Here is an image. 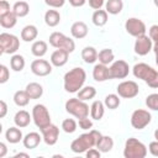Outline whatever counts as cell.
<instances>
[{"label": "cell", "mask_w": 158, "mask_h": 158, "mask_svg": "<svg viewBox=\"0 0 158 158\" xmlns=\"http://www.w3.org/2000/svg\"><path fill=\"white\" fill-rule=\"evenodd\" d=\"M25 90L28 94V96H30L31 100H37V99H40L43 95V88H42V85L38 84V83H35V81L28 83L26 85V89Z\"/></svg>", "instance_id": "obj_24"}, {"label": "cell", "mask_w": 158, "mask_h": 158, "mask_svg": "<svg viewBox=\"0 0 158 158\" xmlns=\"http://www.w3.org/2000/svg\"><path fill=\"white\" fill-rule=\"evenodd\" d=\"M100 156H101V152L98 149V148H90V149H88L86 151V157L88 158H100Z\"/></svg>", "instance_id": "obj_46"}, {"label": "cell", "mask_w": 158, "mask_h": 158, "mask_svg": "<svg viewBox=\"0 0 158 158\" xmlns=\"http://www.w3.org/2000/svg\"><path fill=\"white\" fill-rule=\"evenodd\" d=\"M38 36V30L35 25H26L21 30V40L23 42H32Z\"/></svg>", "instance_id": "obj_23"}, {"label": "cell", "mask_w": 158, "mask_h": 158, "mask_svg": "<svg viewBox=\"0 0 158 158\" xmlns=\"http://www.w3.org/2000/svg\"><path fill=\"white\" fill-rule=\"evenodd\" d=\"M47 49H48L47 43L44 41H41V40L35 41L31 46V53L37 58H42L47 53Z\"/></svg>", "instance_id": "obj_29"}, {"label": "cell", "mask_w": 158, "mask_h": 158, "mask_svg": "<svg viewBox=\"0 0 158 158\" xmlns=\"http://www.w3.org/2000/svg\"><path fill=\"white\" fill-rule=\"evenodd\" d=\"M6 152H7L6 144L4 142H0V158H4L6 156Z\"/></svg>", "instance_id": "obj_50"}, {"label": "cell", "mask_w": 158, "mask_h": 158, "mask_svg": "<svg viewBox=\"0 0 158 158\" xmlns=\"http://www.w3.org/2000/svg\"><path fill=\"white\" fill-rule=\"evenodd\" d=\"M146 105L149 110L158 111V93H152L146 98Z\"/></svg>", "instance_id": "obj_39"}, {"label": "cell", "mask_w": 158, "mask_h": 158, "mask_svg": "<svg viewBox=\"0 0 158 158\" xmlns=\"http://www.w3.org/2000/svg\"><path fill=\"white\" fill-rule=\"evenodd\" d=\"M153 4L156 5V7H158V0H153Z\"/></svg>", "instance_id": "obj_54"}, {"label": "cell", "mask_w": 158, "mask_h": 158, "mask_svg": "<svg viewBox=\"0 0 158 158\" xmlns=\"http://www.w3.org/2000/svg\"><path fill=\"white\" fill-rule=\"evenodd\" d=\"M114 147V139L110 136H101L100 141L96 144V148L101 152V153H106L110 152Z\"/></svg>", "instance_id": "obj_33"}, {"label": "cell", "mask_w": 158, "mask_h": 158, "mask_svg": "<svg viewBox=\"0 0 158 158\" xmlns=\"http://www.w3.org/2000/svg\"><path fill=\"white\" fill-rule=\"evenodd\" d=\"M152 49H153V41L151 40L149 36L143 35V36L136 37L135 46H133V51H135L136 54H138V56H146Z\"/></svg>", "instance_id": "obj_13"}, {"label": "cell", "mask_w": 158, "mask_h": 158, "mask_svg": "<svg viewBox=\"0 0 158 158\" xmlns=\"http://www.w3.org/2000/svg\"><path fill=\"white\" fill-rule=\"evenodd\" d=\"M98 51L91 47V46H86L81 49V59L86 63V64H93L98 60Z\"/></svg>", "instance_id": "obj_25"}, {"label": "cell", "mask_w": 158, "mask_h": 158, "mask_svg": "<svg viewBox=\"0 0 158 158\" xmlns=\"http://www.w3.org/2000/svg\"><path fill=\"white\" fill-rule=\"evenodd\" d=\"M101 136L102 135L96 130H91L86 133H83L79 137H77L74 141H72L70 149L74 153H84L88 149H90L93 147H96Z\"/></svg>", "instance_id": "obj_2"}, {"label": "cell", "mask_w": 158, "mask_h": 158, "mask_svg": "<svg viewBox=\"0 0 158 158\" xmlns=\"http://www.w3.org/2000/svg\"><path fill=\"white\" fill-rule=\"evenodd\" d=\"M125 30L132 37L143 36V35H146V31H147L144 22L142 20L137 19V17H130V19H127L126 22H125Z\"/></svg>", "instance_id": "obj_11"}, {"label": "cell", "mask_w": 158, "mask_h": 158, "mask_svg": "<svg viewBox=\"0 0 158 158\" xmlns=\"http://www.w3.org/2000/svg\"><path fill=\"white\" fill-rule=\"evenodd\" d=\"M40 131L42 133V138H43L46 144L54 146L57 143L58 137H59V128H58V126L51 123V125L46 126L44 128H41Z\"/></svg>", "instance_id": "obj_15"}, {"label": "cell", "mask_w": 158, "mask_h": 158, "mask_svg": "<svg viewBox=\"0 0 158 158\" xmlns=\"http://www.w3.org/2000/svg\"><path fill=\"white\" fill-rule=\"evenodd\" d=\"M104 114H105V104L100 100L93 101V104L90 106V117L93 120L100 121L104 117Z\"/></svg>", "instance_id": "obj_21"}, {"label": "cell", "mask_w": 158, "mask_h": 158, "mask_svg": "<svg viewBox=\"0 0 158 158\" xmlns=\"http://www.w3.org/2000/svg\"><path fill=\"white\" fill-rule=\"evenodd\" d=\"M86 80V73L81 67H75L67 72L63 78V86L67 93L74 94L78 93Z\"/></svg>", "instance_id": "obj_1"}, {"label": "cell", "mask_w": 158, "mask_h": 158, "mask_svg": "<svg viewBox=\"0 0 158 158\" xmlns=\"http://www.w3.org/2000/svg\"><path fill=\"white\" fill-rule=\"evenodd\" d=\"M132 73L137 79L143 80L149 88L158 89V70L147 63H136L132 68Z\"/></svg>", "instance_id": "obj_3"}, {"label": "cell", "mask_w": 158, "mask_h": 158, "mask_svg": "<svg viewBox=\"0 0 158 158\" xmlns=\"http://www.w3.org/2000/svg\"><path fill=\"white\" fill-rule=\"evenodd\" d=\"M32 120L35 122V125L41 130L44 128L46 126L51 125V115L48 109L46 107V105L43 104H36L32 109Z\"/></svg>", "instance_id": "obj_8"}, {"label": "cell", "mask_w": 158, "mask_h": 158, "mask_svg": "<svg viewBox=\"0 0 158 158\" xmlns=\"http://www.w3.org/2000/svg\"><path fill=\"white\" fill-rule=\"evenodd\" d=\"M156 64L158 65V56H156Z\"/></svg>", "instance_id": "obj_55"}, {"label": "cell", "mask_w": 158, "mask_h": 158, "mask_svg": "<svg viewBox=\"0 0 158 158\" xmlns=\"http://www.w3.org/2000/svg\"><path fill=\"white\" fill-rule=\"evenodd\" d=\"M78 123H79V127H80L81 130H89V128L93 127V121H91V118H89L88 116L79 118Z\"/></svg>", "instance_id": "obj_41"}, {"label": "cell", "mask_w": 158, "mask_h": 158, "mask_svg": "<svg viewBox=\"0 0 158 158\" xmlns=\"http://www.w3.org/2000/svg\"><path fill=\"white\" fill-rule=\"evenodd\" d=\"M93 78L95 81L98 83H102L106 80H110V72H109V67L105 64H95L93 68Z\"/></svg>", "instance_id": "obj_16"}, {"label": "cell", "mask_w": 158, "mask_h": 158, "mask_svg": "<svg viewBox=\"0 0 158 158\" xmlns=\"http://www.w3.org/2000/svg\"><path fill=\"white\" fill-rule=\"evenodd\" d=\"M19 157H25V158H28L30 156H28L27 153H17V154H15V156H14V158H19Z\"/></svg>", "instance_id": "obj_51"}, {"label": "cell", "mask_w": 158, "mask_h": 158, "mask_svg": "<svg viewBox=\"0 0 158 158\" xmlns=\"http://www.w3.org/2000/svg\"><path fill=\"white\" fill-rule=\"evenodd\" d=\"M17 22V16L11 10L4 15H0V25L4 28H12Z\"/></svg>", "instance_id": "obj_26"}, {"label": "cell", "mask_w": 158, "mask_h": 158, "mask_svg": "<svg viewBox=\"0 0 158 158\" xmlns=\"http://www.w3.org/2000/svg\"><path fill=\"white\" fill-rule=\"evenodd\" d=\"M104 104H105V107H107L110 110L117 109L120 106V104H121L118 94H109V95H106L105 99H104Z\"/></svg>", "instance_id": "obj_37"}, {"label": "cell", "mask_w": 158, "mask_h": 158, "mask_svg": "<svg viewBox=\"0 0 158 158\" xmlns=\"http://www.w3.org/2000/svg\"><path fill=\"white\" fill-rule=\"evenodd\" d=\"M123 9L122 0H107L105 2V10L110 15H118Z\"/></svg>", "instance_id": "obj_30"}, {"label": "cell", "mask_w": 158, "mask_h": 158, "mask_svg": "<svg viewBox=\"0 0 158 158\" xmlns=\"http://www.w3.org/2000/svg\"><path fill=\"white\" fill-rule=\"evenodd\" d=\"M30 96L28 94L26 93V90H17L15 94H14V102L20 106V107H23L26 106L28 102H30Z\"/></svg>", "instance_id": "obj_36"}, {"label": "cell", "mask_w": 158, "mask_h": 158, "mask_svg": "<svg viewBox=\"0 0 158 158\" xmlns=\"http://www.w3.org/2000/svg\"><path fill=\"white\" fill-rule=\"evenodd\" d=\"M5 138L7 142L12 143V144H16L19 143L20 141L23 139V135H22V131L20 130V127L15 126V127H9L5 132Z\"/></svg>", "instance_id": "obj_22"}, {"label": "cell", "mask_w": 158, "mask_h": 158, "mask_svg": "<svg viewBox=\"0 0 158 158\" xmlns=\"http://www.w3.org/2000/svg\"><path fill=\"white\" fill-rule=\"evenodd\" d=\"M12 11L15 12V15L17 17H25L28 15L30 12V5L25 1V0H20V1H16L12 6Z\"/></svg>", "instance_id": "obj_31"}, {"label": "cell", "mask_w": 158, "mask_h": 158, "mask_svg": "<svg viewBox=\"0 0 158 158\" xmlns=\"http://www.w3.org/2000/svg\"><path fill=\"white\" fill-rule=\"evenodd\" d=\"M31 72L37 77H47L52 73V63L46 59H35L31 63Z\"/></svg>", "instance_id": "obj_14"}, {"label": "cell", "mask_w": 158, "mask_h": 158, "mask_svg": "<svg viewBox=\"0 0 158 158\" xmlns=\"http://www.w3.org/2000/svg\"><path fill=\"white\" fill-rule=\"evenodd\" d=\"M154 138H156V139L158 141V128H157V130L154 131Z\"/></svg>", "instance_id": "obj_53"}, {"label": "cell", "mask_w": 158, "mask_h": 158, "mask_svg": "<svg viewBox=\"0 0 158 158\" xmlns=\"http://www.w3.org/2000/svg\"><path fill=\"white\" fill-rule=\"evenodd\" d=\"M148 151H149V153H151L152 156L158 157V141H157V139L153 141V142H151V143L148 144Z\"/></svg>", "instance_id": "obj_45"}, {"label": "cell", "mask_w": 158, "mask_h": 158, "mask_svg": "<svg viewBox=\"0 0 158 158\" xmlns=\"http://www.w3.org/2000/svg\"><path fill=\"white\" fill-rule=\"evenodd\" d=\"M152 51L154 52L156 56H158V43H153V49Z\"/></svg>", "instance_id": "obj_52"}, {"label": "cell", "mask_w": 158, "mask_h": 158, "mask_svg": "<svg viewBox=\"0 0 158 158\" xmlns=\"http://www.w3.org/2000/svg\"><path fill=\"white\" fill-rule=\"evenodd\" d=\"M116 91L118 94L120 98H123V99H132L135 96L138 95L139 93V86L136 81L133 80H123L121 81L117 88H116Z\"/></svg>", "instance_id": "obj_10"}, {"label": "cell", "mask_w": 158, "mask_h": 158, "mask_svg": "<svg viewBox=\"0 0 158 158\" xmlns=\"http://www.w3.org/2000/svg\"><path fill=\"white\" fill-rule=\"evenodd\" d=\"M49 44L54 48H60L67 51L68 53L74 52L75 49V43L72 38H69L68 36H65L62 32H52L49 35Z\"/></svg>", "instance_id": "obj_7"}, {"label": "cell", "mask_w": 158, "mask_h": 158, "mask_svg": "<svg viewBox=\"0 0 158 158\" xmlns=\"http://www.w3.org/2000/svg\"><path fill=\"white\" fill-rule=\"evenodd\" d=\"M20 48V40L17 36L7 32L0 33V52L1 54H15Z\"/></svg>", "instance_id": "obj_6"}, {"label": "cell", "mask_w": 158, "mask_h": 158, "mask_svg": "<svg viewBox=\"0 0 158 158\" xmlns=\"http://www.w3.org/2000/svg\"><path fill=\"white\" fill-rule=\"evenodd\" d=\"M31 120H32V115H30V112H27L26 110H20L14 116V122L20 128L27 127L30 125Z\"/></svg>", "instance_id": "obj_20"}, {"label": "cell", "mask_w": 158, "mask_h": 158, "mask_svg": "<svg viewBox=\"0 0 158 158\" xmlns=\"http://www.w3.org/2000/svg\"><path fill=\"white\" fill-rule=\"evenodd\" d=\"M148 36L153 41V43H158V25H152L148 30Z\"/></svg>", "instance_id": "obj_42"}, {"label": "cell", "mask_w": 158, "mask_h": 158, "mask_svg": "<svg viewBox=\"0 0 158 158\" xmlns=\"http://www.w3.org/2000/svg\"><path fill=\"white\" fill-rule=\"evenodd\" d=\"M88 2H89V6H90L91 9H94V10H100V9L104 6L105 0H88Z\"/></svg>", "instance_id": "obj_44"}, {"label": "cell", "mask_w": 158, "mask_h": 158, "mask_svg": "<svg viewBox=\"0 0 158 158\" xmlns=\"http://www.w3.org/2000/svg\"><path fill=\"white\" fill-rule=\"evenodd\" d=\"M46 5H48L49 7L53 9H59L65 4V0H44Z\"/></svg>", "instance_id": "obj_43"}, {"label": "cell", "mask_w": 158, "mask_h": 158, "mask_svg": "<svg viewBox=\"0 0 158 158\" xmlns=\"http://www.w3.org/2000/svg\"><path fill=\"white\" fill-rule=\"evenodd\" d=\"M44 22L49 27H56L60 22V14L57 10H47L44 12Z\"/></svg>", "instance_id": "obj_27"}, {"label": "cell", "mask_w": 158, "mask_h": 158, "mask_svg": "<svg viewBox=\"0 0 158 158\" xmlns=\"http://www.w3.org/2000/svg\"><path fill=\"white\" fill-rule=\"evenodd\" d=\"M68 1L73 7H80L86 2V0H68Z\"/></svg>", "instance_id": "obj_49"}, {"label": "cell", "mask_w": 158, "mask_h": 158, "mask_svg": "<svg viewBox=\"0 0 158 158\" xmlns=\"http://www.w3.org/2000/svg\"><path fill=\"white\" fill-rule=\"evenodd\" d=\"M77 94H78L77 98H79L80 100L86 101V100H91V99L95 98V95H96V89H95L94 86H91V85H86V86H83Z\"/></svg>", "instance_id": "obj_32"}, {"label": "cell", "mask_w": 158, "mask_h": 158, "mask_svg": "<svg viewBox=\"0 0 158 158\" xmlns=\"http://www.w3.org/2000/svg\"><path fill=\"white\" fill-rule=\"evenodd\" d=\"M77 127H78V123L73 118H65L62 122V130L65 133H73V132H75L77 131Z\"/></svg>", "instance_id": "obj_38"}, {"label": "cell", "mask_w": 158, "mask_h": 158, "mask_svg": "<svg viewBox=\"0 0 158 158\" xmlns=\"http://www.w3.org/2000/svg\"><path fill=\"white\" fill-rule=\"evenodd\" d=\"M147 156V147L143 142L135 137H130L125 142L123 157L125 158H144Z\"/></svg>", "instance_id": "obj_4"}, {"label": "cell", "mask_w": 158, "mask_h": 158, "mask_svg": "<svg viewBox=\"0 0 158 158\" xmlns=\"http://www.w3.org/2000/svg\"><path fill=\"white\" fill-rule=\"evenodd\" d=\"M42 139L43 138L40 136L38 132H30L26 136H23L22 143H23V147L25 148H27V149H35L41 143Z\"/></svg>", "instance_id": "obj_19"}, {"label": "cell", "mask_w": 158, "mask_h": 158, "mask_svg": "<svg viewBox=\"0 0 158 158\" xmlns=\"http://www.w3.org/2000/svg\"><path fill=\"white\" fill-rule=\"evenodd\" d=\"M109 72L110 79H125L130 73V65L126 60L117 59L109 67Z\"/></svg>", "instance_id": "obj_12"}, {"label": "cell", "mask_w": 158, "mask_h": 158, "mask_svg": "<svg viewBox=\"0 0 158 158\" xmlns=\"http://www.w3.org/2000/svg\"><path fill=\"white\" fill-rule=\"evenodd\" d=\"M68 58H69V53L64 49H60V48H57L52 54H51V63L53 67H63L67 62H68Z\"/></svg>", "instance_id": "obj_17"}, {"label": "cell", "mask_w": 158, "mask_h": 158, "mask_svg": "<svg viewBox=\"0 0 158 158\" xmlns=\"http://www.w3.org/2000/svg\"><path fill=\"white\" fill-rule=\"evenodd\" d=\"M152 121V115L148 110L137 109L131 115V125L136 130H143L147 127Z\"/></svg>", "instance_id": "obj_9"}, {"label": "cell", "mask_w": 158, "mask_h": 158, "mask_svg": "<svg viewBox=\"0 0 158 158\" xmlns=\"http://www.w3.org/2000/svg\"><path fill=\"white\" fill-rule=\"evenodd\" d=\"M7 112V105L4 100H0V118H4Z\"/></svg>", "instance_id": "obj_48"}, {"label": "cell", "mask_w": 158, "mask_h": 158, "mask_svg": "<svg viewBox=\"0 0 158 158\" xmlns=\"http://www.w3.org/2000/svg\"><path fill=\"white\" fill-rule=\"evenodd\" d=\"M9 78H10V72H9L7 67L4 65V64H1L0 65V83L1 84H5L9 80Z\"/></svg>", "instance_id": "obj_40"}, {"label": "cell", "mask_w": 158, "mask_h": 158, "mask_svg": "<svg viewBox=\"0 0 158 158\" xmlns=\"http://www.w3.org/2000/svg\"><path fill=\"white\" fill-rule=\"evenodd\" d=\"M107 20H109V17H107V11L106 10H95L94 11V14H93V16H91V21H93V23L95 25V26H98V27H102V26H105L106 23H107Z\"/></svg>", "instance_id": "obj_28"}, {"label": "cell", "mask_w": 158, "mask_h": 158, "mask_svg": "<svg viewBox=\"0 0 158 158\" xmlns=\"http://www.w3.org/2000/svg\"><path fill=\"white\" fill-rule=\"evenodd\" d=\"M65 111L70 115H73L74 117H77L78 120L81 117H86L89 116L90 112V107L89 105L84 101L80 100L79 98H70L65 101Z\"/></svg>", "instance_id": "obj_5"}, {"label": "cell", "mask_w": 158, "mask_h": 158, "mask_svg": "<svg viewBox=\"0 0 158 158\" xmlns=\"http://www.w3.org/2000/svg\"><path fill=\"white\" fill-rule=\"evenodd\" d=\"M98 59H99V63L105 64V65L112 63L114 59H115V56H114L112 49L111 48H104V49H101L99 52V54H98Z\"/></svg>", "instance_id": "obj_34"}, {"label": "cell", "mask_w": 158, "mask_h": 158, "mask_svg": "<svg viewBox=\"0 0 158 158\" xmlns=\"http://www.w3.org/2000/svg\"><path fill=\"white\" fill-rule=\"evenodd\" d=\"M88 32H89L88 26H86V23L83 22V21H75V22L72 25V27H70V35H72L74 38H77V40H81V38L86 37Z\"/></svg>", "instance_id": "obj_18"}, {"label": "cell", "mask_w": 158, "mask_h": 158, "mask_svg": "<svg viewBox=\"0 0 158 158\" xmlns=\"http://www.w3.org/2000/svg\"><path fill=\"white\" fill-rule=\"evenodd\" d=\"M9 11H11L9 1L7 0H1L0 1V15H4L6 12H9Z\"/></svg>", "instance_id": "obj_47"}, {"label": "cell", "mask_w": 158, "mask_h": 158, "mask_svg": "<svg viewBox=\"0 0 158 158\" xmlns=\"http://www.w3.org/2000/svg\"><path fill=\"white\" fill-rule=\"evenodd\" d=\"M25 64H26L25 58L21 54H14L10 58V67L14 72H21L25 68Z\"/></svg>", "instance_id": "obj_35"}]
</instances>
